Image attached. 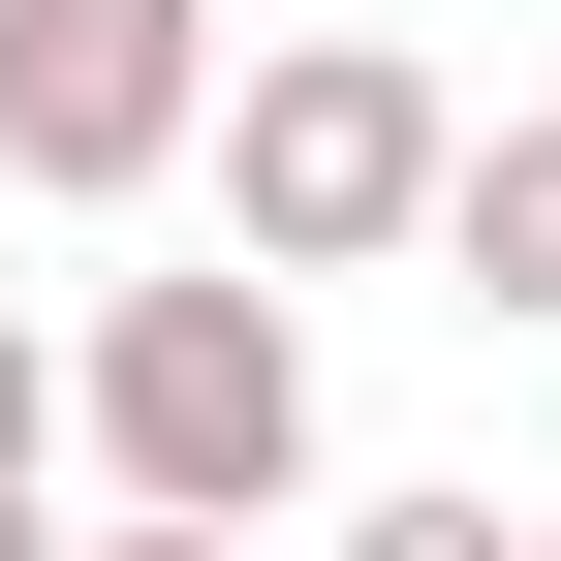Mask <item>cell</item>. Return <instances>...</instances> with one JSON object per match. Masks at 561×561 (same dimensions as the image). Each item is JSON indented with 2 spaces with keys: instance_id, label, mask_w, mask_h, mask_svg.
I'll return each instance as SVG.
<instances>
[{
  "instance_id": "1",
  "label": "cell",
  "mask_w": 561,
  "mask_h": 561,
  "mask_svg": "<svg viewBox=\"0 0 561 561\" xmlns=\"http://www.w3.org/2000/svg\"><path fill=\"white\" fill-rule=\"evenodd\" d=\"M62 405H94V468L187 500V530H280V500H312V312H280L250 250H219V280H125Z\"/></svg>"
},
{
  "instance_id": "2",
  "label": "cell",
  "mask_w": 561,
  "mask_h": 561,
  "mask_svg": "<svg viewBox=\"0 0 561 561\" xmlns=\"http://www.w3.org/2000/svg\"><path fill=\"white\" fill-rule=\"evenodd\" d=\"M187 157H219V219H250V280H375V250H437V157H468V94L405 32H280L219 125H187Z\"/></svg>"
},
{
  "instance_id": "3",
  "label": "cell",
  "mask_w": 561,
  "mask_h": 561,
  "mask_svg": "<svg viewBox=\"0 0 561 561\" xmlns=\"http://www.w3.org/2000/svg\"><path fill=\"white\" fill-rule=\"evenodd\" d=\"M219 125V0H0V187H157Z\"/></svg>"
},
{
  "instance_id": "4",
  "label": "cell",
  "mask_w": 561,
  "mask_h": 561,
  "mask_svg": "<svg viewBox=\"0 0 561 561\" xmlns=\"http://www.w3.org/2000/svg\"><path fill=\"white\" fill-rule=\"evenodd\" d=\"M437 250H468V312H530V343H561V94H500V125L437 157Z\"/></svg>"
},
{
  "instance_id": "5",
  "label": "cell",
  "mask_w": 561,
  "mask_h": 561,
  "mask_svg": "<svg viewBox=\"0 0 561 561\" xmlns=\"http://www.w3.org/2000/svg\"><path fill=\"white\" fill-rule=\"evenodd\" d=\"M312 561H530V530H500V500H343Z\"/></svg>"
},
{
  "instance_id": "6",
  "label": "cell",
  "mask_w": 561,
  "mask_h": 561,
  "mask_svg": "<svg viewBox=\"0 0 561 561\" xmlns=\"http://www.w3.org/2000/svg\"><path fill=\"white\" fill-rule=\"evenodd\" d=\"M32 437H62V343H32V312H0V468H32Z\"/></svg>"
},
{
  "instance_id": "7",
  "label": "cell",
  "mask_w": 561,
  "mask_h": 561,
  "mask_svg": "<svg viewBox=\"0 0 561 561\" xmlns=\"http://www.w3.org/2000/svg\"><path fill=\"white\" fill-rule=\"evenodd\" d=\"M62 561H250V530H187V500H125V530H62Z\"/></svg>"
},
{
  "instance_id": "8",
  "label": "cell",
  "mask_w": 561,
  "mask_h": 561,
  "mask_svg": "<svg viewBox=\"0 0 561 561\" xmlns=\"http://www.w3.org/2000/svg\"><path fill=\"white\" fill-rule=\"evenodd\" d=\"M0 561H62V530H32V468H0Z\"/></svg>"
},
{
  "instance_id": "9",
  "label": "cell",
  "mask_w": 561,
  "mask_h": 561,
  "mask_svg": "<svg viewBox=\"0 0 561 561\" xmlns=\"http://www.w3.org/2000/svg\"><path fill=\"white\" fill-rule=\"evenodd\" d=\"M530 561H561V500H530Z\"/></svg>"
}]
</instances>
